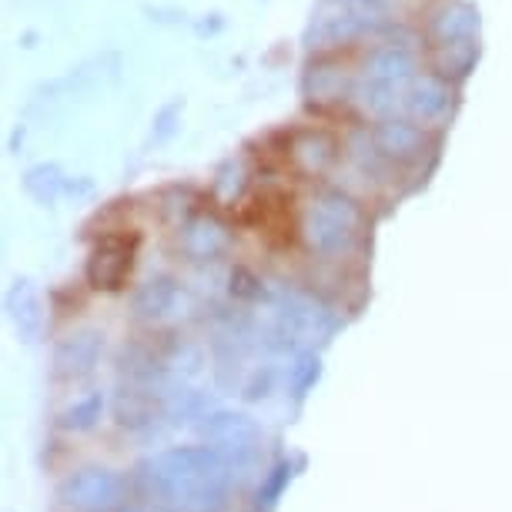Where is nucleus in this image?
<instances>
[{
	"instance_id": "7ed1b4c3",
	"label": "nucleus",
	"mask_w": 512,
	"mask_h": 512,
	"mask_svg": "<svg viewBox=\"0 0 512 512\" xmlns=\"http://www.w3.org/2000/svg\"><path fill=\"white\" fill-rule=\"evenodd\" d=\"M104 352V335L94 332V328H81V332H71L61 338L54 349V379L57 382H81L98 369Z\"/></svg>"
},
{
	"instance_id": "423d86ee",
	"label": "nucleus",
	"mask_w": 512,
	"mask_h": 512,
	"mask_svg": "<svg viewBox=\"0 0 512 512\" xmlns=\"http://www.w3.org/2000/svg\"><path fill=\"white\" fill-rule=\"evenodd\" d=\"M178 305H181V288L171 282V278H151V282H144L131 298L134 318H138V322H151V325L171 318L178 312Z\"/></svg>"
},
{
	"instance_id": "6e6552de",
	"label": "nucleus",
	"mask_w": 512,
	"mask_h": 512,
	"mask_svg": "<svg viewBox=\"0 0 512 512\" xmlns=\"http://www.w3.org/2000/svg\"><path fill=\"white\" fill-rule=\"evenodd\" d=\"M101 409H104V399L98 392L94 395H84V399H77L71 409L61 415V425L71 432H84V429H94V422L101 419Z\"/></svg>"
},
{
	"instance_id": "f03ea898",
	"label": "nucleus",
	"mask_w": 512,
	"mask_h": 512,
	"mask_svg": "<svg viewBox=\"0 0 512 512\" xmlns=\"http://www.w3.org/2000/svg\"><path fill=\"white\" fill-rule=\"evenodd\" d=\"M124 492H128V482H124L121 472L91 466L71 472L57 486V499H61V506L77 512H108V509H121Z\"/></svg>"
},
{
	"instance_id": "1a4fd4ad",
	"label": "nucleus",
	"mask_w": 512,
	"mask_h": 512,
	"mask_svg": "<svg viewBox=\"0 0 512 512\" xmlns=\"http://www.w3.org/2000/svg\"><path fill=\"white\" fill-rule=\"evenodd\" d=\"M108 512H131V509H108Z\"/></svg>"
},
{
	"instance_id": "0eeeda50",
	"label": "nucleus",
	"mask_w": 512,
	"mask_h": 512,
	"mask_svg": "<svg viewBox=\"0 0 512 512\" xmlns=\"http://www.w3.org/2000/svg\"><path fill=\"white\" fill-rule=\"evenodd\" d=\"M7 308H11V322L17 325V332L24 338H34L37 328H41V305H37V295L31 292V285L17 282L11 298H7Z\"/></svg>"
},
{
	"instance_id": "39448f33",
	"label": "nucleus",
	"mask_w": 512,
	"mask_h": 512,
	"mask_svg": "<svg viewBox=\"0 0 512 512\" xmlns=\"http://www.w3.org/2000/svg\"><path fill=\"white\" fill-rule=\"evenodd\" d=\"M352 208L345 201H325L322 208L312 211L308 218V241L318 251H338L352 238Z\"/></svg>"
},
{
	"instance_id": "20e7f679",
	"label": "nucleus",
	"mask_w": 512,
	"mask_h": 512,
	"mask_svg": "<svg viewBox=\"0 0 512 512\" xmlns=\"http://www.w3.org/2000/svg\"><path fill=\"white\" fill-rule=\"evenodd\" d=\"M131 265H134V241L108 238L94 248L91 262H88V278H91L94 288L114 292V288H121L124 278L131 275Z\"/></svg>"
},
{
	"instance_id": "f257e3e1",
	"label": "nucleus",
	"mask_w": 512,
	"mask_h": 512,
	"mask_svg": "<svg viewBox=\"0 0 512 512\" xmlns=\"http://www.w3.org/2000/svg\"><path fill=\"white\" fill-rule=\"evenodd\" d=\"M231 476H235V462L215 446L168 449L138 466L141 492L168 509H208L225 496Z\"/></svg>"
}]
</instances>
